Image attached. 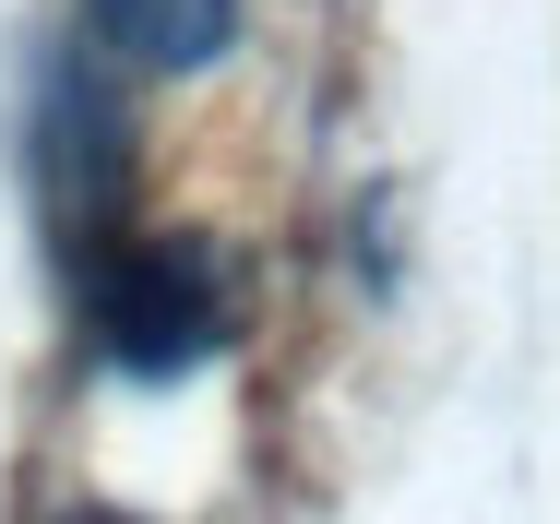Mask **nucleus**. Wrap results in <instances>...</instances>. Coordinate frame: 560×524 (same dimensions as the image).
<instances>
[{
    "mask_svg": "<svg viewBox=\"0 0 560 524\" xmlns=\"http://www.w3.org/2000/svg\"><path fill=\"white\" fill-rule=\"evenodd\" d=\"M84 322H96V358L131 382H179L226 346V287L191 238H84Z\"/></svg>",
    "mask_w": 560,
    "mask_h": 524,
    "instance_id": "nucleus-1",
    "label": "nucleus"
},
{
    "mask_svg": "<svg viewBox=\"0 0 560 524\" xmlns=\"http://www.w3.org/2000/svg\"><path fill=\"white\" fill-rule=\"evenodd\" d=\"M84 24L108 36V60H131V72H203L238 36V0H84Z\"/></svg>",
    "mask_w": 560,
    "mask_h": 524,
    "instance_id": "nucleus-2",
    "label": "nucleus"
}]
</instances>
